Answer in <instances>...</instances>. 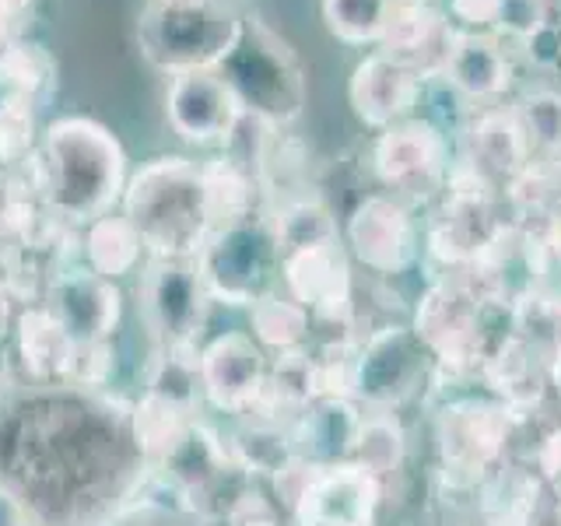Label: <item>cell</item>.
<instances>
[{
  "mask_svg": "<svg viewBox=\"0 0 561 526\" xmlns=\"http://www.w3.org/2000/svg\"><path fill=\"white\" fill-rule=\"evenodd\" d=\"M271 221L277 232L280 256L291 250H302V245H320V242L337 239V225H333L330 210L320 201H295L288 207H280L277 218Z\"/></svg>",
  "mask_w": 561,
  "mask_h": 526,
  "instance_id": "e575fe53",
  "label": "cell"
},
{
  "mask_svg": "<svg viewBox=\"0 0 561 526\" xmlns=\"http://www.w3.org/2000/svg\"><path fill=\"white\" fill-rule=\"evenodd\" d=\"M11 236H8V225H4V197H0V260H8L11 256Z\"/></svg>",
  "mask_w": 561,
  "mask_h": 526,
  "instance_id": "bcb514c9",
  "label": "cell"
},
{
  "mask_svg": "<svg viewBox=\"0 0 561 526\" xmlns=\"http://www.w3.org/2000/svg\"><path fill=\"white\" fill-rule=\"evenodd\" d=\"M421 351H428L421 344L417 333L386 327L379 330L373 341L362 347L358 362V397L390 403L411 390L414 376L421 373Z\"/></svg>",
  "mask_w": 561,
  "mask_h": 526,
  "instance_id": "ffe728a7",
  "label": "cell"
},
{
  "mask_svg": "<svg viewBox=\"0 0 561 526\" xmlns=\"http://www.w3.org/2000/svg\"><path fill=\"white\" fill-rule=\"evenodd\" d=\"M351 456L365 467L368 473H390L400 467L403 460V432L393 418H365L358 425V435H355V446H351Z\"/></svg>",
  "mask_w": 561,
  "mask_h": 526,
  "instance_id": "8d00e7d4",
  "label": "cell"
},
{
  "mask_svg": "<svg viewBox=\"0 0 561 526\" xmlns=\"http://www.w3.org/2000/svg\"><path fill=\"white\" fill-rule=\"evenodd\" d=\"M280 277L298 306L323 320L351 316V267L341 239L302 245L280 256Z\"/></svg>",
  "mask_w": 561,
  "mask_h": 526,
  "instance_id": "9a60e30c",
  "label": "cell"
},
{
  "mask_svg": "<svg viewBox=\"0 0 561 526\" xmlns=\"http://www.w3.org/2000/svg\"><path fill=\"white\" fill-rule=\"evenodd\" d=\"M165 119L186 145L215 148L236 137L242 110L218 70H193V75L169 78Z\"/></svg>",
  "mask_w": 561,
  "mask_h": 526,
  "instance_id": "9c48e42d",
  "label": "cell"
},
{
  "mask_svg": "<svg viewBox=\"0 0 561 526\" xmlns=\"http://www.w3.org/2000/svg\"><path fill=\"white\" fill-rule=\"evenodd\" d=\"M379 478L358 464L312 467L306 491L295 502L302 526H376Z\"/></svg>",
  "mask_w": 561,
  "mask_h": 526,
  "instance_id": "7c38bea8",
  "label": "cell"
},
{
  "mask_svg": "<svg viewBox=\"0 0 561 526\" xmlns=\"http://www.w3.org/2000/svg\"><path fill=\"white\" fill-rule=\"evenodd\" d=\"M505 190L519 215L551 221L561 210V158H530Z\"/></svg>",
  "mask_w": 561,
  "mask_h": 526,
  "instance_id": "4dcf8cb0",
  "label": "cell"
},
{
  "mask_svg": "<svg viewBox=\"0 0 561 526\" xmlns=\"http://www.w3.org/2000/svg\"><path fill=\"white\" fill-rule=\"evenodd\" d=\"M145 312L165 344H193L215 302L197 271V260H154L145 277Z\"/></svg>",
  "mask_w": 561,
  "mask_h": 526,
  "instance_id": "30bf717a",
  "label": "cell"
},
{
  "mask_svg": "<svg viewBox=\"0 0 561 526\" xmlns=\"http://www.w3.org/2000/svg\"><path fill=\"white\" fill-rule=\"evenodd\" d=\"M358 362H362V347H355L351 341L327 344L320 355L312 358L316 397H337V400L355 397L358 393Z\"/></svg>",
  "mask_w": 561,
  "mask_h": 526,
  "instance_id": "74e56055",
  "label": "cell"
},
{
  "mask_svg": "<svg viewBox=\"0 0 561 526\" xmlns=\"http://www.w3.org/2000/svg\"><path fill=\"white\" fill-rule=\"evenodd\" d=\"M456 28L449 14L432 4H397L390 25L382 32L379 53L403 64L421 81H443L449 53H453Z\"/></svg>",
  "mask_w": 561,
  "mask_h": 526,
  "instance_id": "e0dca14e",
  "label": "cell"
},
{
  "mask_svg": "<svg viewBox=\"0 0 561 526\" xmlns=\"http://www.w3.org/2000/svg\"><path fill=\"white\" fill-rule=\"evenodd\" d=\"M39 190L49 215L67 225H88L123 201L127 151L119 137L88 116H60L43 130Z\"/></svg>",
  "mask_w": 561,
  "mask_h": 526,
  "instance_id": "6da1fadb",
  "label": "cell"
},
{
  "mask_svg": "<svg viewBox=\"0 0 561 526\" xmlns=\"http://www.w3.org/2000/svg\"><path fill=\"white\" fill-rule=\"evenodd\" d=\"M14 302H18L14 288L8 285L4 277H0V344L8 341V333H11V330H14V323H18V316H14Z\"/></svg>",
  "mask_w": 561,
  "mask_h": 526,
  "instance_id": "ee69618b",
  "label": "cell"
},
{
  "mask_svg": "<svg viewBox=\"0 0 561 526\" xmlns=\"http://www.w3.org/2000/svg\"><path fill=\"white\" fill-rule=\"evenodd\" d=\"M190 428H193L190 411L175 408L172 400L154 393H145V400H137V408L130 414L134 446L151 467H165L175 456V449L183 446Z\"/></svg>",
  "mask_w": 561,
  "mask_h": 526,
  "instance_id": "d4e9b609",
  "label": "cell"
},
{
  "mask_svg": "<svg viewBox=\"0 0 561 526\" xmlns=\"http://www.w3.org/2000/svg\"><path fill=\"white\" fill-rule=\"evenodd\" d=\"M204 169V197H207V218L210 232L221 225H232L256 215V172L242 165L239 158L225 155Z\"/></svg>",
  "mask_w": 561,
  "mask_h": 526,
  "instance_id": "cb8c5ba5",
  "label": "cell"
},
{
  "mask_svg": "<svg viewBox=\"0 0 561 526\" xmlns=\"http://www.w3.org/2000/svg\"><path fill=\"white\" fill-rule=\"evenodd\" d=\"M537 478L523 467L491 473L481 491V516L488 526H530L537 516Z\"/></svg>",
  "mask_w": 561,
  "mask_h": 526,
  "instance_id": "4316f807",
  "label": "cell"
},
{
  "mask_svg": "<svg viewBox=\"0 0 561 526\" xmlns=\"http://www.w3.org/2000/svg\"><path fill=\"white\" fill-rule=\"evenodd\" d=\"M18 355L32 379L39 382H67L70 365L78 355V341L64 330V323L46 306H28L14 323Z\"/></svg>",
  "mask_w": 561,
  "mask_h": 526,
  "instance_id": "7402d4cb",
  "label": "cell"
},
{
  "mask_svg": "<svg viewBox=\"0 0 561 526\" xmlns=\"http://www.w3.org/2000/svg\"><path fill=\"white\" fill-rule=\"evenodd\" d=\"M347 245L368 271L400 274L417 256V225L400 197H365L347 218Z\"/></svg>",
  "mask_w": 561,
  "mask_h": 526,
  "instance_id": "4fadbf2b",
  "label": "cell"
},
{
  "mask_svg": "<svg viewBox=\"0 0 561 526\" xmlns=\"http://www.w3.org/2000/svg\"><path fill=\"white\" fill-rule=\"evenodd\" d=\"M393 4H432V0H393Z\"/></svg>",
  "mask_w": 561,
  "mask_h": 526,
  "instance_id": "c3c4849f",
  "label": "cell"
},
{
  "mask_svg": "<svg viewBox=\"0 0 561 526\" xmlns=\"http://www.w3.org/2000/svg\"><path fill=\"white\" fill-rule=\"evenodd\" d=\"M438 453H443L446 478L453 484L481 481L488 467L499 460L508 435L505 403L460 400L438 414Z\"/></svg>",
  "mask_w": 561,
  "mask_h": 526,
  "instance_id": "ba28073f",
  "label": "cell"
},
{
  "mask_svg": "<svg viewBox=\"0 0 561 526\" xmlns=\"http://www.w3.org/2000/svg\"><path fill=\"white\" fill-rule=\"evenodd\" d=\"M540 464H543V470H548V473L561 470V432L548 438V446H543V453H540Z\"/></svg>",
  "mask_w": 561,
  "mask_h": 526,
  "instance_id": "f6af8a7d",
  "label": "cell"
},
{
  "mask_svg": "<svg viewBox=\"0 0 561 526\" xmlns=\"http://www.w3.org/2000/svg\"><path fill=\"white\" fill-rule=\"evenodd\" d=\"M548 376H551V382L558 386V393H561V344L554 347V355H551V365H548Z\"/></svg>",
  "mask_w": 561,
  "mask_h": 526,
  "instance_id": "7dc6e473",
  "label": "cell"
},
{
  "mask_svg": "<svg viewBox=\"0 0 561 526\" xmlns=\"http://www.w3.org/2000/svg\"><path fill=\"white\" fill-rule=\"evenodd\" d=\"M488 379L505 397V411L534 408L543 393V365L540 351L523 338L502 341L499 355L488 358Z\"/></svg>",
  "mask_w": 561,
  "mask_h": 526,
  "instance_id": "484cf974",
  "label": "cell"
},
{
  "mask_svg": "<svg viewBox=\"0 0 561 526\" xmlns=\"http://www.w3.org/2000/svg\"><path fill=\"white\" fill-rule=\"evenodd\" d=\"M250 327L253 338L263 347H274L277 355L295 351L306 341L309 333V312L295 302V298H280V295H263L250 306Z\"/></svg>",
  "mask_w": 561,
  "mask_h": 526,
  "instance_id": "f1b7e54d",
  "label": "cell"
},
{
  "mask_svg": "<svg viewBox=\"0 0 561 526\" xmlns=\"http://www.w3.org/2000/svg\"><path fill=\"white\" fill-rule=\"evenodd\" d=\"M46 309L57 316L78 344H95L110 341L116 333L123 316V295L116 281L99 277L84 263H75V267H60L57 274H49Z\"/></svg>",
  "mask_w": 561,
  "mask_h": 526,
  "instance_id": "8fae6325",
  "label": "cell"
},
{
  "mask_svg": "<svg viewBox=\"0 0 561 526\" xmlns=\"http://www.w3.org/2000/svg\"><path fill=\"white\" fill-rule=\"evenodd\" d=\"M516 67L505 43L491 32H456L443 81L473 105H495L513 88Z\"/></svg>",
  "mask_w": 561,
  "mask_h": 526,
  "instance_id": "d6986e66",
  "label": "cell"
},
{
  "mask_svg": "<svg viewBox=\"0 0 561 526\" xmlns=\"http://www.w3.org/2000/svg\"><path fill=\"white\" fill-rule=\"evenodd\" d=\"M358 425H362V418L351 408V400L316 397L312 403H306L302 414L295 418L291 449L298 460L316 464V467L344 464V456L355 446Z\"/></svg>",
  "mask_w": 561,
  "mask_h": 526,
  "instance_id": "44dd1931",
  "label": "cell"
},
{
  "mask_svg": "<svg viewBox=\"0 0 561 526\" xmlns=\"http://www.w3.org/2000/svg\"><path fill=\"white\" fill-rule=\"evenodd\" d=\"M513 323L519 330L516 338H523L537 351L548 347L554 355V347L561 344V295H554L548 288L523 295L513 306Z\"/></svg>",
  "mask_w": 561,
  "mask_h": 526,
  "instance_id": "d590c367",
  "label": "cell"
},
{
  "mask_svg": "<svg viewBox=\"0 0 561 526\" xmlns=\"http://www.w3.org/2000/svg\"><path fill=\"white\" fill-rule=\"evenodd\" d=\"M245 18L228 0H148L137 18V46L158 75L218 70L236 49Z\"/></svg>",
  "mask_w": 561,
  "mask_h": 526,
  "instance_id": "3957f363",
  "label": "cell"
},
{
  "mask_svg": "<svg viewBox=\"0 0 561 526\" xmlns=\"http://www.w3.org/2000/svg\"><path fill=\"white\" fill-rule=\"evenodd\" d=\"M530 158V145H526L513 110L481 105L473 113L470 127L463 130V169L495 190L499 183H513Z\"/></svg>",
  "mask_w": 561,
  "mask_h": 526,
  "instance_id": "ac0fdd59",
  "label": "cell"
},
{
  "mask_svg": "<svg viewBox=\"0 0 561 526\" xmlns=\"http://www.w3.org/2000/svg\"><path fill=\"white\" fill-rule=\"evenodd\" d=\"M35 151V113L28 99H0V165H22Z\"/></svg>",
  "mask_w": 561,
  "mask_h": 526,
  "instance_id": "f35d334b",
  "label": "cell"
},
{
  "mask_svg": "<svg viewBox=\"0 0 561 526\" xmlns=\"http://www.w3.org/2000/svg\"><path fill=\"white\" fill-rule=\"evenodd\" d=\"M119 207L145 239L151 260H197L210 236L204 169L183 155H162L140 165L127 180Z\"/></svg>",
  "mask_w": 561,
  "mask_h": 526,
  "instance_id": "7a4b0ae2",
  "label": "cell"
},
{
  "mask_svg": "<svg viewBox=\"0 0 561 526\" xmlns=\"http://www.w3.org/2000/svg\"><path fill=\"white\" fill-rule=\"evenodd\" d=\"M267 386V358L250 333H221L201 351V390L228 414H250Z\"/></svg>",
  "mask_w": 561,
  "mask_h": 526,
  "instance_id": "5bb4252c",
  "label": "cell"
},
{
  "mask_svg": "<svg viewBox=\"0 0 561 526\" xmlns=\"http://www.w3.org/2000/svg\"><path fill=\"white\" fill-rule=\"evenodd\" d=\"M393 8V0H320L327 32L347 46H379Z\"/></svg>",
  "mask_w": 561,
  "mask_h": 526,
  "instance_id": "83f0119b",
  "label": "cell"
},
{
  "mask_svg": "<svg viewBox=\"0 0 561 526\" xmlns=\"http://www.w3.org/2000/svg\"><path fill=\"white\" fill-rule=\"evenodd\" d=\"M513 116L534 158H561V92L534 88L513 105Z\"/></svg>",
  "mask_w": 561,
  "mask_h": 526,
  "instance_id": "f546056e",
  "label": "cell"
},
{
  "mask_svg": "<svg viewBox=\"0 0 561 526\" xmlns=\"http://www.w3.org/2000/svg\"><path fill=\"white\" fill-rule=\"evenodd\" d=\"M376 175L397 197L428 201L449 183V145L446 134L425 116H411L403 123L379 130L373 148Z\"/></svg>",
  "mask_w": 561,
  "mask_h": 526,
  "instance_id": "8992f818",
  "label": "cell"
},
{
  "mask_svg": "<svg viewBox=\"0 0 561 526\" xmlns=\"http://www.w3.org/2000/svg\"><path fill=\"white\" fill-rule=\"evenodd\" d=\"M218 75L232 88L242 116L263 123L267 130L288 127L306 110V70L295 49L263 18H245L239 43Z\"/></svg>",
  "mask_w": 561,
  "mask_h": 526,
  "instance_id": "277c9868",
  "label": "cell"
},
{
  "mask_svg": "<svg viewBox=\"0 0 561 526\" xmlns=\"http://www.w3.org/2000/svg\"><path fill=\"white\" fill-rule=\"evenodd\" d=\"M148 393L172 400L175 408L193 414V403L201 393V355L193 344H165V355L158 358Z\"/></svg>",
  "mask_w": 561,
  "mask_h": 526,
  "instance_id": "d6a6232c",
  "label": "cell"
},
{
  "mask_svg": "<svg viewBox=\"0 0 561 526\" xmlns=\"http://www.w3.org/2000/svg\"><path fill=\"white\" fill-rule=\"evenodd\" d=\"M197 271L210 298L225 306H253L256 298L271 295L274 277L280 274L274 221L253 215L215 228L197 253Z\"/></svg>",
  "mask_w": 561,
  "mask_h": 526,
  "instance_id": "5b68a950",
  "label": "cell"
},
{
  "mask_svg": "<svg viewBox=\"0 0 561 526\" xmlns=\"http://www.w3.org/2000/svg\"><path fill=\"white\" fill-rule=\"evenodd\" d=\"M558 516H561V499H558Z\"/></svg>",
  "mask_w": 561,
  "mask_h": 526,
  "instance_id": "f907efd6",
  "label": "cell"
},
{
  "mask_svg": "<svg viewBox=\"0 0 561 526\" xmlns=\"http://www.w3.org/2000/svg\"><path fill=\"white\" fill-rule=\"evenodd\" d=\"M421 92H425V81L379 49L358 60L347 81L351 110L373 130H386L393 123L411 119L421 102Z\"/></svg>",
  "mask_w": 561,
  "mask_h": 526,
  "instance_id": "2e32d148",
  "label": "cell"
},
{
  "mask_svg": "<svg viewBox=\"0 0 561 526\" xmlns=\"http://www.w3.org/2000/svg\"><path fill=\"white\" fill-rule=\"evenodd\" d=\"M145 239L134 228V221L116 210L102 215L95 221L84 225L81 236V263L88 271H95L99 277L119 281L137 271V263L145 260Z\"/></svg>",
  "mask_w": 561,
  "mask_h": 526,
  "instance_id": "603a6c76",
  "label": "cell"
},
{
  "mask_svg": "<svg viewBox=\"0 0 561 526\" xmlns=\"http://www.w3.org/2000/svg\"><path fill=\"white\" fill-rule=\"evenodd\" d=\"M28 508L25 502L14 495V491L0 488V526H28Z\"/></svg>",
  "mask_w": 561,
  "mask_h": 526,
  "instance_id": "7bdbcfd3",
  "label": "cell"
},
{
  "mask_svg": "<svg viewBox=\"0 0 561 526\" xmlns=\"http://www.w3.org/2000/svg\"><path fill=\"white\" fill-rule=\"evenodd\" d=\"M53 81V67L46 60L43 46L35 43H18V39H0V84L4 95H18L35 102V95Z\"/></svg>",
  "mask_w": 561,
  "mask_h": 526,
  "instance_id": "836d02e7",
  "label": "cell"
},
{
  "mask_svg": "<svg viewBox=\"0 0 561 526\" xmlns=\"http://www.w3.org/2000/svg\"><path fill=\"white\" fill-rule=\"evenodd\" d=\"M414 333L443 365H478L484 358V333L481 298L470 288V281H438V285H432L417 306Z\"/></svg>",
  "mask_w": 561,
  "mask_h": 526,
  "instance_id": "52a82bcc",
  "label": "cell"
},
{
  "mask_svg": "<svg viewBox=\"0 0 561 526\" xmlns=\"http://www.w3.org/2000/svg\"><path fill=\"white\" fill-rule=\"evenodd\" d=\"M225 449L232 456V464L260 473H280L295 460L291 435L280 432V425H263V421H253V425L236 432Z\"/></svg>",
  "mask_w": 561,
  "mask_h": 526,
  "instance_id": "1f68e13d",
  "label": "cell"
},
{
  "mask_svg": "<svg viewBox=\"0 0 561 526\" xmlns=\"http://www.w3.org/2000/svg\"><path fill=\"white\" fill-rule=\"evenodd\" d=\"M11 4H14V8H18V11H25V8H28V4H32V0H11Z\"/></svg>",
  "mask_w": 561,
  "mask_h": 526,
  "instance_id": "681fc988",
  "label": "cell"
},
{
  "mask_svg": "<svg viewBox=\"0 0 561 526\" xmlns=\"http://www.w3.org/2000/svg\"><path fill=\"white\" fill-rule=\"evenodd\" d=\"M548 25V0H502L495 35L502 39H534Z\"/></svg>",
  "mask_w": 561,
  "mask_h": 526,
  "instance_id": "ab89813d",
  "label": "cell"
},
{
  "mask_svg": "<svg viewBox=\"0 0 561 526\" xmlns=\"http://www.w3.org/2000/svg\"><path fill=\"white\" fill-rule=\"evenodd\" d=\"M502 0H449V22L456 32H491L499 25Z\"/></svg>",
  "mask_w": 561,
  "mask_h": 526,
  "instance_id": "b9f144b4",
  "label": "cell"
},
{
  "mask_svg": "<svg viewBox=\"0 0 561 526\" xmlns=\"http://www.w3.org/2000/svg\"><path fill=\"white\" fill-rule=\"evenodd\" d=\"M116 368V355L110 341H95V344H78L75 365H70V379L75 386H105Z\"/></svg>",
  "mask_w": 561,
  "mask_h": 526,
  "instance_id": "60d3db41",
  "label": "cell"
}]
</instances>
